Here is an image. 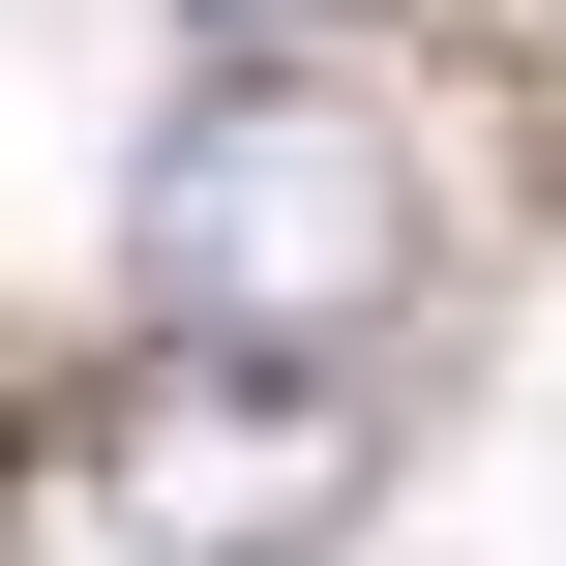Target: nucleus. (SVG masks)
<instances>
[{
  "label": "nucleus",
  "instance_id": "nucleus-1",
  "mask_svg": "<svg viewBox=\"0 0 566 566\" xmlns=\"http://www.w3.org/2000/svg\"><path fill=\"white\" fill-rule=\"evenodd\" d=\"M119 298H149V358H358V328L418 298V149H388V90H358V60H209V90L149 119V179H119Z\"/></svg>",
  "mask_w": 566,
  "mask_h": 566
},
{
  "label": "nucleus",
  "instance_id": "nucleus-2",
  "mask_svg": "<svg viewBox=\"0 0 566 566\" xmlns=\"http://www.w3.org/2000/svg\"><path fill=\"white\" fill-rule=\"evenodd\" d=\"M119 507H149V566H298L358 507V388L328 358H119Z\"/></svg>",
  "mask_w": 566,
  "mask_h": 566
}]
</instances>
